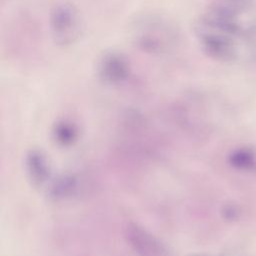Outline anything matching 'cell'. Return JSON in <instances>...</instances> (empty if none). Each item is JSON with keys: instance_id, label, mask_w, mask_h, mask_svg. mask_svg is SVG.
Wrapping results in <instances>:
<instances>
[{"instance_id": "4", "label": "cell", "mask_w": 256, "mask_h": 256, "mask_svg": "<svg viewBox=\"0 0 256 256\" xmlns=\"http://www.w3.org/2000/svg\"><path fill=\"white\" fill-rule=\"evenodd\" d=\"M96 73L98 78L106 84H120L129 78L131 63L124 53L117 50H107L96 62Z\"/></svg>"}, {"instance_id": "1", "label": "cell", "mask_w": 256, "mask_h": 256, "mask_svg": "<svg viewBox=\"0 0 256 256\" xmlns=\"http://www.w3.org/2000/svg\"><path fill=\"white\" fill-rule=\"evenodd\" d=\"M202 51L215 61L256 59L255 0H210L194 25Z\"/></svg>"}, {"instance_id": "3", "label": "cell", "mask_w": 256, "mask_h": 256, "mask_svg": "<svg viewBox=\"0 0 256 256\" xmlns=\"http://www.w3.org/2000/svg\"><path fill=\"white\" fill-rule=\"evenodd\" d=\"M48 26L53 42L59 47L74 45L84 29L80 11L69 2L58 3L51 9Z\"/></svg>"}, {"instance_id": "2", "label": "cell", "mask_w": 256, "mask_h": 256, "mask_svg": "<svg viewBox=\"0 0 256 256\" xmlns=\"http://www.w3.org/2000/svg\"><path fill=\"white\" fill-rule=\"evenodd\" d=\"M130 38L142 52L155 56L167 55L180 42V33L167 18L148 14L138 17L130 27Z\"/></svg>"}]
</instances>
